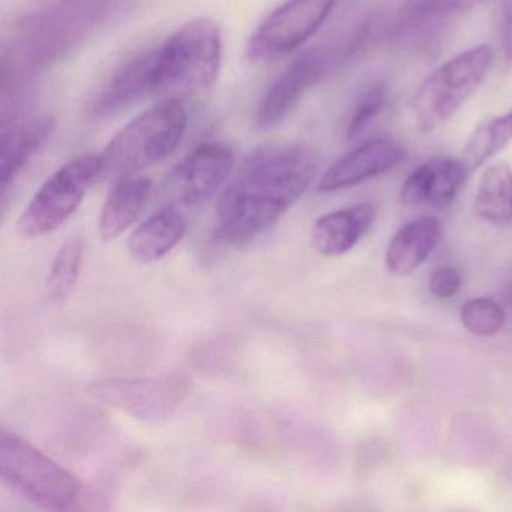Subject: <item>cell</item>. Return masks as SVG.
Wrapping results in <instances>:
<instances>
[{"label":"cell","instance_id":"cell-1","mask_svg":"<svg viewBox=\"0 0 512 512\" xmlns=\"http://www.w3.org/2000/svg\"><path fill=\"white\" fill-rule=\"evenodd\" d=\"M319 167V154L305 143L269 146L251 154L221 194L218 238L242 248L265 236L304 196Z\"/></svg>","mask_w":512,"mask_h":512},{"label":"cell","instance_id":"cell-2","mask_svg":"<svg viewBox=\"0 0 512 512\" xmlns=\"http://www.w3.org/2000/svg\"><path fill=\"white\" fill-rule=\"evenodd\" d=\"M157 52L160 95L181 98L214 88L223 61V37L217 22L197 17L182 25Z\"/></svg>","mask_w":512,"mask_h":512},{"label":"cell","instance_id":"cell-3","mask_svg":"<svg viewBox=\"0 0 512 512\" xmlns=\"http://www.w3.org/2000/svg\"><path fill=\"white\" fill-rule=\"evenodd\" d=\"M188 112L181 98H166L125 125L100 157L103 176L125 178L161 163L181 145Z\"/></svg>","mask_w":512,"mask_h":512},{"label":"cell","instance_id":"cell-4","mask_svg":"<svg viewBox=\"0 0 512 512\" xmlns=\"http://www.w3.org/2000/svg\"><path fill=\"white\" fill-rule=\"evenodd\" d=\"M0 479L32 505L67 511L79 500V479L13 431L0 433Z\"/></svg>","mask_w":512,"mask_h":512},{"label":"cell","instance_id":"cell-5","mask_svg":"<svg viewBox=\"0 0 512 512\" xmlns=\"http://www.w3.org/2000/svg\"><path fill=\"white\" fill-rule=\"evenodd\" d=\"M491 64L490 47L476 46L430 73L413 95L412 110L418 127L433 131L451 119L487 79Z\"/></svg>","mask_w":512,"mask_h":512},{"label":"cell","instance_id":"cell-6","mask_svg":"<svg viewBox=\"0 0 512 512\" xmlns=\"http://www.w3.org/2000/svg\"><path fill=\"white\" fill-rule=\"evenodd\" d=\"M103 178L100 155L86 154L56 170L32 197L17 221L22 238L35 239L55 232L73 217L89 188Z\"/></svg>","mask_w":512,"mask_h":512},{"label":"cell","instance_id":"cell-7","mask_svg":"<svg viewBox=\"0 0 512 512\" xmlns=\"http://www.w3.org/2000/svg\"><path fill=\"white\" fill-rule=\"evenodd\" d=\"M191 391V380L182 374L140 379L95 380L88 386L92 400L145 422L169 419Z\"/></svg>","mask_w":512,"mask_h":512},{"label":"cell","instance_id":"cell-8","mask_svg":"<svg viewBox=\"0 0 512 512\" xmlns=\"http://www.w3.org/2000/svg\"><path fill=\"white\" fill-rule=\"evenodd\" d=\"M338 0H287L272 11L247 44L251 62H271L304 46L328 20Z\"/></svg>","mask_w":512,"mask_h":512},{"label":"cell","instance_id":"cell-9","mask_svg":"<svg viewBox=\"0 0 512 512\" xmlns=\"http://www.w3.org/2000/svg\"><path fill=\"white\" fill-rule=\"evenodd\" d=\"M353 49V43H347L346 46L317 47L298 56L263 94L257 106V127L271 130L281 124L304 95Z\"/></svg>","mask_w":512,"mask_h":512},{"label":"cell","instance_id":"cell-10","mask_svg":"<svg viewBox=\"0 0 512 512\" xmlns=\"http://www.w3.org/2000/svg\"><path fill=\"white\" fill-rule=\"evenodd\" d=\"M232 148L220 142H206L191 151L167 176L163 184L167 205L196 206L220 191L235 170Z\"/></svg>","mask_w":512,"mask_h":512},{"label":"cell","instance_id":"cell-11","mask_svg":"<svg viewBox=\"0 0 512 512\" xmlns=\"http://www.w3.org/2000/svg\"><path fill=\"white\" fill-rule=\"evenodd\" d=\"M406 160L403 146L394 140H368L335 161L319 179V193H335L364 184L377 176L391 172Z\"/></svg>","mask_w":512,"mask_h":512},{"label":"cell","instance_id":"cell-12","mask_svg":"<svg viewBox=\"0 0 512 512\" xmlns=\"http://www.w3.org/2000/svg\"><path fill=\"white\" fill-rule=\"evenodd\" d=\"M487 0H404L392 25V37L407 46H427L449 25Z\"/></svg>","mask_w":512,"mask_h":512},{"label":"cell","instance_id":"cell-13","mask_svg":"<svg viewBox=\"0 0 512 512\" xmlns=\"http://www.w3.org/2000/svg\"><path fill=\"white\" fill-rule=\"evenodd\" d=\"M469 178L461 160L454 158L434 157L425 161L401 187L400 200L406 206L449 205L460 193Z\"/></svg>","mask_w":512,"mask_h":512},{"label":"cell","instance_id":"cell-14","mask_svg":"<svg viewBox=\"0 0 512 512\" xmlns=\"http://www.w3.org/2000/svg\"><path fill=\"white\" fill-rule=\"evenodd\" d=\"M374 220L376 208L371 203L329 212L314 223L311 244L322 256H343L370 232Z\"/></svg>","mask_w":512,"mask_h":512},{"label":"cell","instance_id":"cell-15","mask_svg":"<svg viewBox=\"0 0 512 512\" xmlns=\"http://www.w3.org/2000/svg\"><path fill=\"white\" fill-rule=\"evenodd\" d=\"M154 184L145 176H125L112 188L98 220V233L103 241L127 232L142 214L151 199Z\"/></svg>","mask_w":512,"mask_h":512},{"label":"cell","instance_id":"cell-16","mask_svg":"<svg viewBox=\"0 0 512 512\" xmlns=\"http://www.w3.org/2000/svg\"><path fill=\"white\" fill-rule=\"evenodd\" d=\"M442 235V224L434 217H418L404 224L386 250L389 272L398 277L415 272L433 253Z\"/></svg>","mask_w":512,"mask_h":512},{"label":"cell","instance_id":"cell-17","mask_svg":"<svg viewBox=\"0 0 512 512\" xmlns=\"http://www.w3.org/2000/svg\"><path fill=\"white\" fill-rule=\"evenodd\" d=\"M52 118L41 116L22 125L4 128L2 134V160H0V181L2 193L7 196L8 188L14 184L26 164L46 145L53 131Z\"/></svg>","mask_w":512,"mask_h":512},{"label":"cell","instance_id":"cell-18","mask_svg":"<svg viewBox=\"0 0 512 512\" xmlns=\"http://www.w3.org/2000/svg\"><path fill=\"white\" fill-rule=\"evenodd\" d=\"M185 230L184 215L176 206L167 205L134 230L128 239V250L137 262H158L181 242Z\"/></svg>","mask_w":512,"mask_h":512},{"label":"cell","instance_id":"cell-19","mask_svg":"<svg viewBox=\"0 0 512 512\" xmlns=\"http://www.w3.org/2000/svg\"><path fill=\"white\" fill-rule=\"evenodd\" d=\"M473 208L493 226L512 224V169L508 164H493L482 173Z\"/></svg>","mask_w":512,"mask_h":512},{"label":"cell","instance_id":"cell-20","mask_svg":"<svg viewBox=\"0 0 512 512\" xmlns=\"http://www.w3.org/2000/svg\"><path fill=\"white\" fill-rule=\"evenodd\" d=\"M512 140V109L499 118L482 122L467 140L461 163L467 172H475L484 166L497 152L502 151Z\"/></svg>","mask_w":512,"mask_h":512},{"label":"cell","instance_id":"cell-21","mask_svg":"<svg viewBox=\"0 0 512 512\" xmlns=\"http://www.w3.org/2000/svg\"><path fill=\"white\" fill-rule=\"evenodd\" d=\"M83 260V242L77 236H71L59 248L49 277H47V292L55 301H64L73 293L80 277Z\"/></svg>","mask_w":512,"mask_h":512},{"label":"cell","instance_id":"cell-22","mask_svg":"<svg viewBox=\"0 0 512 512\" xmlns=\"http://www.w3.org/2000/svg\"><path fill=\"white\" fill-rule=\"evenodd\" d=\"M460 319L464 328L476 337L496 335L506 322L505 311L490 298L467 301L461 307Z\"/></svg>","mask_w":512,"mask_h":512},{"label":"cell","instance_id":"cell-23","mask_svg":"<svg viewBox=\"0 0 512 512\" xmlns=\"http://www.w3.org/2000/svg\"><path fill=\"white\" fill-rule=\"evenodd\" d=\"M386 101H388V88L385 83H376L368 91H365L350 116L346 130L347 139H362L365 131H368L377 116L385 109Z\"/></svg>","mask_w":512,"mask_h":512},{"label":"cell","instance_id":"cell-24","mask_svg":"<svg viewBox=\"0 0 512 512\" xmlns=\"http://www.w3.org/2000/svg\"><path fill=\"white\" fill-rule=\"evenodd\" d=\"M431 293L439 299H449L457 295L461 287V275L448 265L436 266L428 277Z\"/></svg>","mask_w":512,"mask_h":512},{"label":"cell","instance_id":"cell-25","mask_svg":"<svg viewBox=\"0 0 512 512\" xmlns=\"http://www.w3.org/2000/svg\"><path fill=\"white\" fill-rule=\"evenodd\" d=\"M503 50L506 58L512 59V0H506L502 25Z\"/></svg>","mask_w":512,"mask_h":512}]
</instances>
